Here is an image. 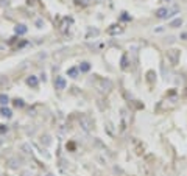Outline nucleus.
I'll use <instances>...</instances> for the list:
<instances>
[{
    "label": "nucleus",
    "instance_id": "obj_1",
    "mask_svg": "<svg viewBox=\"0 0 187 176\" xmlns=\"http://www.w3.org/2000/svg\"><path fill=\"white\" fill-rule=\"evenodd\" d=\"M179 56H181V52L176 50V49H170V50L167 52V58H169V61H170L173 66H176V64L179 63Z\"/></svg>",
    "mask_w": 187,
    "mask_h": 176
},
{
    "label": "nucleus",
    "instance_id": "obj_2",
    "mask_svg": "<svg viewBox=\"0 0 187 176\" xmlns=\"http://www.w3.org/2000/svg\"><path fill=\"white\" fill-rule=\"evenodd\" d=\"M55 87H56V89H59V91L66 89V87H67L66 78H64V77H56V80H55Z\"/></svg>",
    "mask_w": 187,
    "mask_h": 176
},
{
    "label": "nucleus",
    "instance_id": "obj_3",
    "mask_svg": "<svg viewBox=\"0 0 187 176\" xmlns=\"http://www.w3.org/2000/svg\"><path fill=\"white\" fill-rule=\"evenodd\" d=\"M156 17H159V19L169 17V8H159V10H156Z\"/></svg>",
    "mask_w": 187,
    "mask_h": 176
},
{
    "label": "nucleus",
    "instance_id": "obj_4",
    "mask_svg": "<svg viewBox=\"0 0 187 176\" xmlns=\"http://www.w3.org/2000/svg\"><path fill=\"white\" fill-rule=\"evenodd\" d=\"M111 87H112V83H111L109 80H101V81H100V89H101V91H106V92H108Z\"/></svg>",
    "mask_w": 187,
    "mask_h": 176
},
{
    "label": "nucleus",
    "instance_id": "obj_5",
    "mask_svg": "<svg viewBox=\"0 0 187 176\" xmlns=\"http://www.w3.org/2000/svg\"><path fill=\"white\" fill-rule=\"evenodd\" d=\"M27 84H28V86H31V87H38V84H39V80H38V77H34V75L28 77V78H27Z\"/></svg>",
    "mask_w": 187,
    "mask_h": 176
},
{
    "label": "nucleus",
    "instance_id": "obj_6",
    "mask_svg": "<svg viewBox=\"0 0 187 176\" xmlns=\"http://www.w3.org/2000/svg\"><path fill=\"white\" fill-rule=\"evenodd\" d=\"M0 116L2 117H5V119H11V116H13V111L10 109V108H2V109H0Z\"/></svg>",
    "mask_w": 187,
    "mask_h": 176
},
{
    "label": "nucleus",
    "instance_id": "obj_7",
    "mask_svg": "<svg viewBox=\"0 0 187 176\" xmlns=\"http://www.w3.org/2000/svg\"><path fill=\"white\" fill-rule=\"evenodd\" d=\"M78 69H80V72H81V73H87L89 70H91V64H89L87 61H84V63H81V64H80Z\"/></svg>",
    "mask_w": 187,
    "mask_h": 176
},
{
    "label": "nucleus",
    "instance_id": "obj_8",
    "mask_svg": "<svg viewBox=\"0 0 187 176\" xmlns=\"http://www.w3.org/2000/svg\"><path fill=\"white\" fill-rule=\"evenodd\" d=\"M78 72H80L78 67H70V69H67V75L70 77V78H77L78 77Z\"/></svg>",
    "mask_w": 187,
    "mask_h": 176
},
{
    "label": "nucleus",
    "instance_id": "obj_9",
    "mask_svg": "<svg viewBox=\"0 0 187 176\" xmlns=\"http://www.w3.org/2000/svg\"><path fill=\"white\" fill-rule=\"evenodd\" d=\"M14 33H16V35H19V36L25 35V33H27V27H25V25H22V24L17 25L16 28H14Z\"/></svg>",
    "mask_w": 187,
    "mask_h": 176
},
{
    "label": "nucleus",
    "instance_id": "obj_10",
    "mask_svg": "<svg viewBox=\"0 0 187 176\" xmlns=\"http://www.w3.org/2000/svg\"><path fill=\"white\" fill-rule=\"evenodd\" d=\"M181 25H183V19H181V17L171 20V22L169 24V27H171V28H178V27H181Z\"/></svg>",
    "mask_w": 187,
    "mask_h": 176
},
{
    "label": "nucleus",
    "instance_id": "obj_11",
    "mask_svg": "<svg viewBox=\"0 0 187 176\" xmlns=\"http://www.w3.org/2000/svg\"><path fill=\"white\" fill-rule=\"evenodd\" d=\"M10 103V97L6 95V94H0V105L2 106H6Z\"/></svg>",
    "mask_w": 187,
    "mask_h": 176
},
{
    "label": "nucleus",
    "instance_id": "obj_12",
    "mask_svg": "<svg viewBox=\"0 0 187 176\" xmlns=\"http://www.w3.org/2000/svg\"><path fill=\"white\" fill-rule=\"evenodd\" d=\"M8 83H10L8 77H3V75H0V89H2V87H5V86H8Z\"/></svg>",
    "mask_w": 187,
    "mask_h": 176
},
{
    "label": "nucleus",
    "instance_id": "obj_13",
    "mask_svg": "<svg viewBox=\"0 0 187 176\" xmlns=\"http://www.w3.org/2000/svg\"><path fill=\"white\" fill-rule=\"evenodd\" d=\"M178 11H179V8H178V6H173V8H169V17L175 16V14H176Z\"/></svg>",
    "mask_w": 187,
    "mask_h": 176
},
{
    "label": "nucleus",
    "instance_id": "obj_14",
    "mask_svg": "<svg viewBox=\"0 0 187 176\" xmlns=\"http://www.w3.org/2000/svg\"><path fill=\"white\" fill-rule=\"evenodd\" d=\"M24 100H20V98H16L14 100V106H17V108H24Z\"/></svg>",
    "mask_w": 187,
    "mask_h": 176
},
{
    "label": "nucleus",
    "instance_id": "obj_15",
    "mask_svg": "<svg viewBox=\"0 0 187 176\" xmlns=\"http://www.w3.org/2000/svg\"><path fill=\"white\" fill-rule=\"evenodd\" d=\"M115 28H109V33L111 35H115V33H120L122 31V28H117V25H114Z\"/></svg>",
    "mask_w": 187,
    "mask_h": 176
},
{
    "label": "nucleus",
    "instance_id": "obj_16",
    "mask_svg": "<svg viewBox=\"0 0 187 176\" xmlns=\"http://www.w3.org/2000/svg\"><path fill=\"white\" fill-rule=\"evenodd\" d=\"M20 148H22V150H25V153H31V151H30V147L27 145V144H22V147H20Z\"/></svg>",
    "mask_w": 187,
    "mask_h": 176
},
{
    "label": "nucleus",
    "instance_id": "obj_17",
    "mask_svg": "<svg viewBox=\"0 0 187 176\" xmlns=\"http://www.w3.org/2000/svg\"><path fill=\"white\" fill-rule=\"evenodd\" d=\"M181 39H187V33H181Z\"/></svg>",
    "mask_w": 187,
    "mask_h": 176
},
{
    "label": "nucleus",
    "instance_id": "obj_18",
    "mask_svg": "<svg viewBox=\"0 0 187 176\" xmlns=\"http://www.w3.org/2000/svg\"><path fill=\"white\" fill-rule=\"evenodd\" d=\"M5 130H8V128H5V126L2 125V128H0V133H5Z\"/></svg>",
    "mask_w": 187,
    "mask_h": 176
},
{
    "label": "nucleus",
    "instance_id": "obj_19",
    "mask_svg": "<svg viewBox=\"0 0 187 176\" xmlns=\"http://www.w3.org/2000/svg\"><path fill=\"white\" fill-rule=\"evenodd\" d=\"M47 176H53V175H52V173H47Z\"/></svg>",
    "mask_w": 187,
    "mask_h": 176
},
{
    "label": "nucleus",
    "instance_id": "obj_20",
    "mask_svg": "<svg viewBox=\"0 0 187 176\" xmlns=\"http://www.w3.org/2000/svg\"><path fill=\"white\" fill-rule=\"evenodd\" d=\"M164 2H170V0H164Z\"/></svg>",
    "mask_w": 187,
    "mask_h": 176
}]
</instances>
